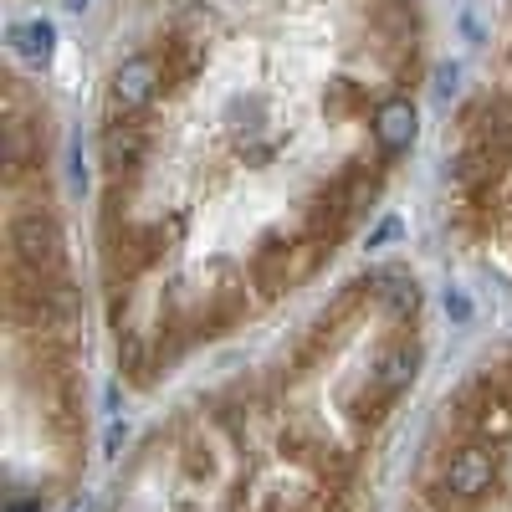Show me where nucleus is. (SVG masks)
I'll use <instances>...</instances> for the list:
<instances>
[{
	"mask_svg": "<svg viewBox=\"0 0 512 512\" xmlns=\"http://www.w3.org/2000/svg\"><path fill=\"white\" fill-rule=\"evenodd\" d=\"M11 251L16 262L31 267V272H52L62 262V231L52 216H41V210H21L11 221Z\"/></svg>",
	"mask_w": 512,
	"mask_h": 512,
	"instance_id": "20e7f679",
	"label": "nucleus"
},
{
	"mask_svg": "<svg viewBox=\"0 0 512 512\" xmlns=\"http://www.w3.org/2000/svg\"><path fill=\"white\" fill-rule=\"evenodd\" d=\"M369 139H374V154H379L384 164L400 159V154H410L415 139H420V108H415V98H410V93L379 98V103L369 108Z\"/></svg>",
	"mask_w": 512,
	"mask_h": 512,
	"instance_id": "7ed1b4c3",
	"label": "nucleus"
},
{
	"mask_svg": "<svg viewBox=\"0 0 512 512\" xmlns=\"http://www.w3.org/2000/svg\"><path fill=\"white\" fill-rule=\"evenodd\" d=\"M420 344L415 338H395L390 349L379 354V364H374V390L379 395H405L410 384H415V374H420Z\"/></svg>",
	"mask_w": 512,
	"mask_h": 512,
	"instance_id": "39448f33",
	"label": "nucleus"
},
{
	"mask_svg": "<svg viewBox=\"0 0 512 512\" xmlns=\"http://www.w3.org/2000/svg\"><path fill=\"white\" fill-rule=\"evenodd\" d=\"M82 180H88V169H82V144L72 139V185H82Z\"/></svg>",
	"mask_w": 512,
	"mask_h": 512,
	"instance_id": "4468645a",
	"label": "nucleus"
},
{
	"mask_svg": "<svg viewBox=\"0 0 512 512\" xmlns=\"http://www.w3.org/2000/svg\"><path fill=\"white\" fill-rule=\"evenodd\" d=\"M62 6H67L72 16H82V11H93V0H62Z\"/></svg>",
	"mask_w": 512,
	"mask_h": 512,
	"instance_id": "2eb2a0df",
	"label": "nucleus"
},
{
	"mask_svg": "<svg viewBox=\"0 0 512 512\" xmlns=\"http://www.w3.org/2000/svg\"><path fill=\"white\" fill-rule=\"evenodd\" d=\"M11 52L26 62V67H52V57H57V26L47 21V16H31V21H21V26H11Z\"/></svg>",
	"mask_w": 512,
	"mask_h": 512,
	"instance_id": "0eeeda50",
	"label": "nucleus"
},
{
	"mask_svg": "<svg viewBox=\"0 0 512 512\" xmlns=\"http://www.w3.org/2000/svg\"><path fill=\"white\" fill-rule=\"evenodd\" d=\"M128 441V420H113L108 436H103V456H118V446Z\"/></svg>",
	"mask_w": 512,
	"mask_h": 512,
	"instance_id": "ddd939ff",
	"label": "nucleus"
},
{
	"mask_svg": "<svg viewBox=\"0 0 512 512\" xmlns=\"http://www.w3.org/2000/svg\"><path fill=\"white\" fill-rule=\"evenodd\" d=\"M456 31L472 41V47H487V41H492V26H487V16H482L477 0H466V6L456 11Z\"/></svg>",
	"mask_w": 512,
	"mask_h": 512,
	"instance_id": "9d476101",
	"label": "nucleus"
},
{
	"mask_svg": "<svg viewBox=\"0 0 512 512\" xmlns=\"http://www.w3.org/2000/svg\"><path fill=\"white\" fill-rule=\"evenodd\" d=\"M103 149H108V164H134L139 154H144V139H139V128H134V118H118L113 128H108V139H103Z\"/></svg>",
	"mask_w": 512,
	"mask_h": 512,
	"instance_id": "6e6552de",
	"label": "nucleus"
},
{
	"mask_svg": "<svg viewBox=\"0 0 512 512\" xmlns=\"http://www.w3.org/2000/svg\"><path fill=\"white\" fill-rule=\"evenodd\" d=\"M6 512H41V502H11Z\"/></svg>",
	"mask_w": 512,
	"mask_h": 512,
	"instance_id": "dca6fc26",
	"label": "nucleus"
},
{
	"mask_svg": "<svg viewBox=\"0 0 512 512\" xmlns=\"http://www.w3.org/2000/svg\"><path fill=\"white\" fill-rule=\"evenodd\" d=\"M461 82H466V67L461 62H436L431 67V93H436V103H451V98H461Z\"/></svg>",
	"mask_w": 512,
	"mask_h": 512,
	"instance_id": "1a4fd4ad",
	"label": "nucleus"
},
{
	"mask_svg": "<svg viewBox=\"0 0 512 512\" xmlns=\"http://www.w3.org/2000/svg\"><path fill=\"white\" fill-rule=\"evenodd\" d=\"M497 477H502V461H497V446H487V441H466L441 461V492L461 507L482 502L497 487Z\"/></svg>",
	"mask_w": 512,
	"mask_h": 512,
	"instance_id": "f03ea898",
	"label": "nucleus"
},
{
	"mask_svg": "<svg viewBox=\"0 0 512 512\" xmlns=\"http://www.w3.org/2000/svg\"><path fill=\"white\" fill-rule=\"evenodd\" d=\"M441 308H446V318H451V323H461V328L477 318V303L466 297V287H446V292H441Z\"/></svg>",
	"mask_w": 512,
	"mask_h": 512,
	"instance_id": "9b49d317",
	"label": "nucleus"
},
{
	"mask_svg": "<svg viewBox=\"0 0 512 512\" xmlns=\"http://www.w3.org/2000/svg\"><path fill=\"white\" fill-rule=\"evenodd\" d=\"M400 236H405V221H400V216H379L374 231L364 236V251H384V246H395Z\"/></svg>",
	"mask_w": 512,
	"mask_h": 512,
	"instance_id": "f8f14e48",
	"label": "nucleus"
},
{
	"mask_svg": "<svg viewBox=\"0 0 512 512\" xmlns=\"http://www.w3.org/2000/svg\"><path fill=\"white\" fill-rule=\"evenodd\" d=\"M164 93V62L154 52H134L108 72V113L113 118H144Z\"/></svg>",
	"mask_w": 512,
	"mask_h": 512,
	"instance_id": "f257e3e1",
	"label": "nucleus"
},
{
	"mask_svg": "<svg viewBox=\"0 0 512 512\" xmlns=\"http://www.w3.org/2000/svg\"><path fill=\"white\" fill-rule=\"evenodd\" d=\"M374 297H379V308L384 318H395V323H415L420 303H425V292L410 272H379L374 277Z\"/></svg>",
	"mask_w": 512,
	"mask_h": 512,
	"instance_id": "423d86ee",
	"label": "nucleus"
}]
</instances>
